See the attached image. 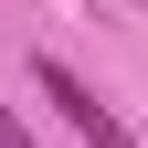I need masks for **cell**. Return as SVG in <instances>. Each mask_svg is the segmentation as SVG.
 <instances>
[{"mask_svg":"<svg viewBox=\"0 0 148 148\" xmlns=\"http://www.w3.org/2000/svg\"><path fill=\"white\" fill-rule=\"evenodd\" d=\"M32 85H42V106H64V127H74L85 148H138V138L116 127V106H95V85H85L74 64H53V53H42V64H32Z\"/></svg>","mask_w":148,"mask_h":148,"instance_id":"cell-1","label":"cell"},{"mask_svg":"<svg viewBox=\"0 0 148 148\" xmlns=\"http://www.w3.org/2000/svg\"><path fill=\"white\" fill-rule=\"evenodd\" d=\"M0 148H32V127H21V116H11V106H0Z\"/></svg>","mask_w":148,"mask_h":148,"instance_id":"cell-2","label":"cell"}]
</instances>
